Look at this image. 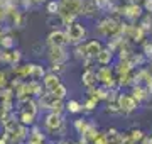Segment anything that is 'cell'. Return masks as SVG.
<instances>
[{"mask_svg":"<svg viewBox=\"0 0 152 144\" xmlns=\"http://www.w3.org/2000/svg\"><path fill=\"white\" fill-rule=\"evenodd\" d=\"M83 36H85V29L80 26V24H73V26H69V29H68V37H69V41H73V43H78V41H81Z\"/></svg>","mask_w":152,"mask_h":144,"instance_id":"obj_1","label":"cell"},{"mask_svg":"<svg viewBox=\"0 0 152 144\" xmlns=\"http://www.w3.org/2000/svg\"><path fill=\"white\" fill-rule=\"evenodd\" d=\"M49 41L53 46H63L66 43V36L63 32H53L49 36Z\"/></svg>","mask_w":152,"mask_h":144,"instance_id":"obj_2","label":"cell"},{"mask_svg":"<svg viewBox=\"0 0 152 144\" xmlns=\"http://www.w3.org/2000/svg\"><path fill=\"white\" fill-rule=\"evenodd\" d=\"M100 51H102L100 49V43H96V41H91V43L85 48V53H88L90 56H95V58H96V54Z\"/></svg>","mask_w":152,"mask_h":144,"instance_id":"obj_3","label":"cell"},{"mask_svg":"<svg viewBox=\"0 0 152 144\" xmlns=\"http://www.w3.org/2000/svg\"><path fill=\"white\" fill-rule=\"evenodd\" d=\"M59 124H61V119H59V115H56V114H51V115L48 117V120H46V126H48L49 129L59 127Z\"/></svg>","mask_w":152,"mask_h":144,"instance_id":"obj_4","label":"cell"},{"mask_svg":"<svg viewBox=\"0 0 152 144\" xmlns=\"http://www.w3.org/2000/svg\"><path fill=\"white\" fill-rule=\"evenodd\" d=\"M120 105H122V109H125V110H132V109L135 107V102H134V98H130V97H122V98H120Z\"/></svg>","mask_w":152,"mask_h":144,"instance_id":"obj_5","label":"cell"},{"mask_svg":"<svg viewBox=\"0 0 152 144\" xmlns=\"http://www.w3.org/2000/svg\"><path fill=\"white\" fill-rule=\"evenodd\" d=\"M44 83H46V87H48L51 92H53V90H54L58 85H59V82H58V76H53V75H49V76L44 80Z\"/></svg>","mask_w":152,"mask_h":144,"instance_id":"obj_6","label":"cell"},{"mask_svg":"<svg viewBox=\"0 0 152 144\" xmlns=\"http://www.w3.org/2000/svg\"><path fill=\"white\" fill-rule=\"evenodd\" d=\"M103 53H105V54H100V53H98L96 56H98V60L102 61V63H107V61H108L110 58H112V54H110L108 51H103Z\"/></svg>","mask_w":152,"mask_h":144,"instance_id":"obj_7","label":"cell"},{"mask_svg":"<svg viewBox=\"0 0 152 144\" xmlns=\"http://www.w3.org/2000/svg\"><path fill=\"white\" fill-rule=\"evenodd\" d=\"M69 109H71V112H76V110H78V104H76V102H71Z\"/></svg>","mask_w":152,"mask_h":144,"instance_id":"obj_8","label":"cell"}]
</instances>
